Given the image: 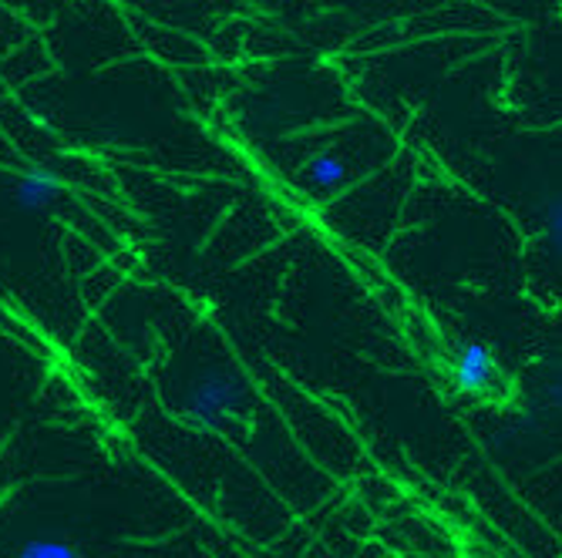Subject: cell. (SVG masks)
Wrapping results in <instances>:
<instances>
[{
  "label": "cell",
  "mask_w": 562,
  "mask_h": 558,
  "mask_svg": "<svg viewBox=\"0 0 562 558\" xmlns=\"http://www.w3.org/2000/svg\"><path fill=\"white\" fill-rule=\"evenodd\" d=\"M246 408V387L229 371L202 374L186 394V418L199 431H216Z\"/></svg>",
  "instance_id": "obj_1"
},
{
  "label": "cell",
  "mask_w": 562,
  "mask_h": 558,
  "mask_svg": "<svg viewBox=\"0 0 562 558\" xmlns=\"http://www.w3.org/2000/svg\"><path fill=\"white\" fill-rule=\"evenodd\" d=\"M347 179V166L337 159V156H314L311 162H306V182H311L314 189H337L340 182Z\"/></svg>",
  "instance_id": "obj_4"
},
{
  "label": "cell",
  "mask_w": 562,
  "mask_h": 558,
  "mask_svg": "<svg viewBox=\"0 0 562 558\" xmlns=\"http://www.w3.org/2000/svg\"><path fill=\"white\" fill-rule=\"evenodd\" d=\"M61 189H65V182L50 169H27L18 182L14 202L21 213H44L50 202L61 195Z\"/></svg>",
  "instance_id": "obj_3"
},
{
  "label": "cell",
  "mask_w": 562,
  "mask_h": 558,
  "mask_svg": "<svg viewBox=\"0 0 562 558\" xmlns=\"http://www.w3.org/2000/svg\"><path fill=\"white\" fill-rule=\"evenodd\" d=\"M542 229H546V242H549V249H552V252H559V198H549Z\"/></svg>",
  "instance_id": "obj_6"
},
{
  "label": "cell",
  "mask_w": 562,
  "mask_h": 558,
  "mask_svg": "<svg viewBox=\"0 0 562 558\" xmlns=\"http://www.w3.org/2000/svg\"><path fill=\"white\" fill-rule=\"evenodd\" d=\"M14 558H78V548L65 538H27Z\"/></svg>",
  "instance_id": "obj_5"
},
{
  "label": "cell",
  "mask_w": 562,
  "mask_h": 558,
  "mask_svg": "<svg viewBox=\"0 0 562 558\" xmlns=\"http://www.w3.org/2000/svg\"><path fill=\"white\" fill-rule=\"evenodd\" d=\"M451 377L462 394H488L498 384V361L482 340H465L454 350Z\"/></svg>",
  "instance_id": "obj_2"
}]
</instances>
